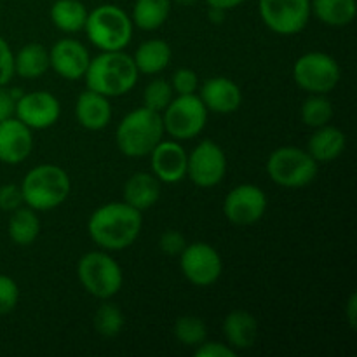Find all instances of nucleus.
Wrapping results in <instances>:
<instances>
[{
	"mask_svg": "<svg viewBox=\"0 0 357 357\" xmlns=\"http://www.w3.org/2000/svg\"><path fill=\"white\" fill-rule=\"evenodd\" d=\"M142 227V211L126 202H108L89 216L87 232L101 250L122 251L135 244Z\"/></svg>",
	"mask_w": 357,
	"mask_h": 357,
	"instance_id": "1",
	"label": "nucleus"
},
{
	"mask_svg": "<svg viewBox=\"0 0 357 357\" xmlns=\"http://www.w3.org/2000/svg\"><path fill=\"white\" fill-rule=\"evenodd\" d=\"M138 75L132 56L124 51H103L96 58H91L84 79L87 89L115 98L128 94L138 82Z\"/></svg>",
	"mask_w": 357,
	"mask_h": 357,
	"instance_id": "2",
	"label": "nucleus"
},
{
	"mask_svg": "<svg viewBox=\"0 0 357 357\" xmlns=\"http://www.w3.org/2000/svg\"><path fill=\"white\" fill-rule=\"evenodd\" d=\"M23 202L35 211H51L68 199L72 181L68 173L56 164H38L21 181Z\"/></svg>",
	"mask_w": 357,
	"mask_h": 357,
	"instance_id": "3",
	"label": "nucleus"
},
{
	"mask_svg": "<svg viewBox=\"0 0 357 357\" xmlns=\"http://www.w3.org/2000/svg\"><path fill=\"white\" fill-rule=\"evenodd\" d=\"M164 136L162 115L142 107L129 112L119 124L115 142L126 157L150 155Z\"/></svg>",
	"mask_w": 357,
	"mask_h": 357,
	"instance_id": "4",
	"label": "nucleus"
},
{
	"mask_svg": "<svg viewBox=\"0 0 357 357\" xmlns=\"http://www.w3.org/2000/svg\"><path fill=\"white\" fill-rule=\"evenodd\" d=\"M131 16L114 3H103L87 14V38L100 51H124L132 37Z\"/></svg>",
	"mask_w": 357,
	"mask_h": 357,
	"instance_id": "5",
	"label": "nucleus"
},
{
	"mask_svg": "<svg viewBox=\"0 0 357 357\" xmlns=\"http://www.w3.org/2000/svg\"><path fill=\"white\" fill-rule=\"evenodd\" d=\"M268 178L284 188H302L317 176V162L307 150L298 146H279L267 159Z\"/></svg>",
	"mask_w": 357,
	"mask_h": 357,
	"instance_id": "6",
	"label": "nucleus"
},
{
	"mask_svg": "<svg viewBox=\"0 0 357 357\" xmlns=\"http://www.w3.org/2000/svg\"><path fill=\"white\" fill-rule=\"evenodd\" d=\"M77 275L89 295L108 300L117 295L124 282L122 268L107 251H89L77 264Z\"/></svg>",
	"mask_w": 357,
	"mask_h": 357,
	"instance_id": "7",
	"label": "nucleus"
},
{
	"mask_svg": "<svg viewBox=\"0 0 357 357\" xmlns=\"http://www.w3.org/2000/svg\"><path fill=\"white\" fill-rule=\"evenodd\" d=\"M164 132L176 142L201 135L208 122V108L197 94H178L162 112Z\"/></svg>",
	"mask_w": 357,
	"mask_h": 357,
	"instance_id": "8",
	"label": "nucleus"
},
{
	"mask_svg": "<svg viewBox=\"0 0 357 357\" xmlns=\"http://www.w3.org/2000/svg\"><path fill=\"white\" fill-rule=\"evenodd\" d=\"M340 65L326 52H305L293 65L296 86L309 94L330 93L340 82Z\"/></svg>",
	"mask_w": 357,
	"mask_h": 357,
	"instance_id": "9",
	"label": "nucleus"
},
{
	"mask_svg": "<svg viewBox=\"0 0 357 357\" xmlns=\"http://www.w3.org/2000/svg\"><path fill=\"white\" fill-rule=\"evenodd\" d=\"M260 17L278 35L300 33L310 20V0H258Z\"/></svg>",
	"mask_w": 357,
	"mask_h": 357,
	"instance_id": "10",
	"label": "nucleus"
},
{
	"mask_svg": "<svg viewBox=\"0 0 357 357\" xmlns=\"http://www.w3.org/2000/svg\"><path fill=\"white\" fill-rule=\"evenodd\" d=\"M180 268L190 284L206 288L215 284L223 271L218 251L208 243H192L180 255Z\"/></svg>",
	"mask_w": 357,
	"mask_h": 357,
	"instance_id": "11",
	"label": "nucleus"
},
{
	"mask_svg": "<svg viewBox=\"0 0 357 357\" xmlns=\"http://www.w3.org/2000/svg\"><path fill=\"white\" fill-rule=\"evenodd\" d=\"M227 174V155L213 139L199 143L188 155L187 176L201 188H213L222 183Z\"/></svg>",
	"mask_w": 357,
	"mask_h": 357,
	"instance_id": "12",
	"label": "nucleus"
},
{
	"mask_svg": "<svg viewBox=\"0 0 357 357\" xmlns=\"http://www.w3.org/2000/svg\"><path fill=\"white\" fill-rule=\"evenodd\" d=\"M267 204V195L260 187L253 183H243L225 195L223 215L234 225H253L264 218Z\"/></svg>",
	"mask_w": 357,
	"mask_h": 357,
	"instance_id": "13",
	"label": "nucleus"
},
{
	"mask_svg": "<svg viewBox=\"0 0 357 357\" xmlns=\"http://www.w3.org/2000/svg\"><path fill=\"white\" fill-rule=\"evenodd\" d=\"M14 115L30 129H47L59 121L61 105L54 94L47 91H31L14 105Z\"/></svg>",
	"mask_w": 357,
	"mask_h": 357,
	"instance_id": "14",
	"label": "nucleus"
},
{
	"mask_svg": "<svg viewBox=\"0 0 357 357\" xmlns=\"http://www.w3.org/2000/svg\"><path fill=\"white\" fill-rule=\"evenodd\" d=\"M152 174L160 183L173 185L187 178L188 153L176 139H160L150 152Z\"/></svg>",
	"mask_w": 357,
	"mask_h": 357,
	"instance_id": "15",
	"label": "nucleus"
},
{
	"mask_svg": "<svg viewBox=\"0 0 357 357\" xmlns=\"http://www.w3.org/2000/svg\"><path fill=\"white\" fill-rule=\"evenodd\" d=\"M91 54L82 42L75 38H61L49 51L51 68L66 80H79L86 75Z\"/></svg>",
	"mask_w": 357,
	"mask_h": 357,
	"instance_id": "16",
	"label": "nucleus"
},
{
	"mask_svg": "<svg viewBox=\"0 0 357 357\" xmlns=\"http://www.w3.org/2000/svg\"><path fill=\"white\" fill-rule=\"evenodd\" d=\"M33 149V135L28 126L9 117L0 122V162L16 166L21 164Z\"/></svg>",
	"mask_w": 357,
	"mask_h": 357,
	"instance_id": "17",
	"label": "nucleus"
},
{
	"mask_svg": "<svg viewBox=\"0 0 357 357\" xmlns=\"http://www.w3.org/2000/svg\"><path fill=\"white\" fill-rule=\"evenodd\" d=\"M199 98L208 112L227 115L239 110L243 103V91L227 77H211L199 86Z\"/></svg>",
	"mask_w": 357,
	"mask_h": 357,
	"instance_id": "18",
	"label": "nucleus"
},
{
	"mask_svg": "<svg viewBox=\"0 0 357 357\" xmlns=\"http://www.w3.org/2000/svg\"><path fill=\"white\" fill-rule=\"evenodd\" d=\"M75 117L79 124L87 131H101L112 121L110 98L86 89L77 98Z\"/></svg>",
	"mask_w": 357,
	"mask_h": 357,
	"instance_id": "19",
	"label": "nucleus"
},
{
	"mask_svg": "<svg viewBox=\"0 0 357 357\" xmlns=\"http://www.w3.org/2000/svg\"><path fill=\"white\" fill-rule=\"evenodd\" d=\"M223 335L234 351H246L257 344L260 326L257 317L248 310H232L223 321Z\"/></svg>",
	"mask_w": 357,
	"mask_h": 357,
	"instance_id": "20",
	"label": "nucleus"
},
{
	"mask_svg": "<svg viewBox=\"0 0 357 357\" xmlns=\"http://www.w3.org/2000/svg\"><path fill=\"white\" fill-rule=\"evenodd\" d=\"M345 145H347V138H345L344 131L337 126L326 124L316 128L307 143V152L317 164H328L333 162L344 153Z\"/></svg>",
	"mask_w": 357,
	"mask_h": 357,
	"instance_id": "21",
	"label": "nucleus"
},
{
	"mask_svg": "<svg viewBox=\"0 0 357 357\" xmlns=\"http://www.w3.org/2000/svg\"><path fill=\"white\" fill-rule=\"evenodd\" d=\"M160 199V181L152 173L139 171L129 176L124 185V202L138 211L153 208Z\"/></svg>",
	"mask_w": 357,
	"mask_h": 357,
	"instance_id": "22",
	"label": "nucleus"
},
{
	"mask_svg": "<svg viewBox=\"0 0 357 357\" xmlns=\"http://www.w3.org/2000/svg\"><path fill=\"white\" fill-rule=\"evenodd\" d=\"M171 58H173L171 45L162 38H150V40L142 42L132 56L138 72L145 75H157L166 70Z\"/></svg>",
	"mask_w": 357,
	"mask_h": 357,
	"instance_id": "23",
	"label": "nucleus"
},
{
	"mask_svg": "<svg viewBox=\"0 0 357 357\" xmlns=\"http://www.w3.org/2000/svg\"><path fill=\"white\" fill-rule=\"evenodd\" d=\"M49 68H51V63H49V49L45 45L37 44V42L23 45L14 54V73L20 75L21 79H38Z\"/></svg>",
	"mask_w": 357,
	"mask_h": 357,
	"instance_id": "24",
	"label": "nucleus"
},
{
	"mask_svg": "<svg viewBox=\"0 0 357 357\" xmlns=\"http://www.w3.org/2000/svg\"><path fill=\"white\" fill-rule=\"evenodd\" d=\"M310 13L326 26L342 28L356 20V0H310Z\"/></svg>",
	"mask_w": 357,
	"mask_h": 357,
	"instance_id": "25",
	"label": "nucleus"
},
{
	"mask_svg": "<svg viewBox=\"0 0 357 357\" xmlns=\"http://www.w3.org/2000/svg\"><path fill=\"white\" fill-rule=\"evenodd\" d=\"M7 234L10 241L17 246H30L37 241L40 234V220L37 211L31 208H17L10 213L9 223H7Z\"/></svg>",
	"mask_w": 357,
	"mask_h": 357,
	"instance_id": "26",
	"label": "nucleus"
},
{
	"mask_svg": "<svg viewBox=\"0 0 357 357\" xmlns=\"http://www.w3.org/2000/svg\"><path fill=\"white\" fill-rule=\"evenodd\" d=\"M87 14L89 10L80 0H56L49 10L52 24L65 33H77L84 30Z\"/></svg>",
	"mask_w": 357,
	"mask_h": 357,
	"instance_id": "27",
	"label": "nucleus"
},
{
	"mask_svg": "<svg viewBox=\"0 0 357 357\" xmlns=\"http://www.w3.org/2000/svg\"><path fill=\"white\" fill-rule=\"evenodd\" d=\"M171 0H136L131 21L139 30H159L171 14Z\"/></svg>",
	"mask_w": 357,
	"mask_h": 357,
	"instance_id": "28",
	"label": "nucleus"
},
{
	"mask_svg": "<svg viewBox=\"0 0 357 357\" xmlns=\"http://www.w3.org/2000/svg\"><path fill=\"white\" fill-rule=\"evenodd\" d=\"M300 119L312 129L330 124L333 119V105L324 94H310L300 108Z\"/></svg>",
	"mask_w": 357,
	"mask_h": 357,
	"instance_id": "29",
	"label": "nucleus"
},
{
	"mask_svg": "<svg viewBox=\"0 0 357 357\" xmlns=\"http://www.w3.org/2000/svg\"><path fill=\"white\" fill-rule=\"evenodd\" d=\"M94 330L103 338H115L124 328V314L115 303L103 302L94 314Z\"/></svg>",
	"mask_w": 357,
	"mask_h": 357,
	"instance_id": "30",
	"label": "nucleus"
},
{
	"mask_svg": "<svg viewBox=\"0 0 357 357\" xmlns=\"http://www.w3.org/2000/svg\"><path fill=\"white\" fill-rule=\"evenodd\" d=\"M173 333L176 340L185 347H197L208 337V328L197 316H181L174 323Z\"/></svg>",
	"mask_w": 357,
	"mask_h": 357,
	"instance_id": "31",
	"label": "nucleus"
},
{
	"mask_svg": "<svg viewBox=\"0 0 357 357\" xmlns=\"http://www.w3.org/2000/svg\"><path fill=\"white\" fill-rule=\"evenodd\" d=\"M174 98V91L171 84L164 79H153L152 82L146 84L143 91V107L149 110L162 114Z\"/></svg>",
	"mask_w": 357,
	"mask_h": 357,
	"instance_id": "32",
	"label": "nucleus"
},
{
	"mask_svg": "<svg viewBox=\"0 0 357 357\" xmlns=\"http://www.w3.org/2000/svg\"><path fill=\"white\" fill-rule=\"evenodd\" d=\"M20 302V288L9 275L0 274V317L7 316L16 309Z\"/></svg>",
	"mask_w": 357,
	"mask_h": 357,
	"instance_id": "33",
	"label": "nucleus"
},
{
	"mask_svg": "<svg viewBox=\"0 0 357 357\" xmlns=\"http://www.w3.org/2000/svg\"><path fill=\"white\" fill-rule=\"evenodd\" d=\"M171 87L174 96L178 94H195L199 91V77L190 68H178L171 77Z\"/></svg>",
	"mask_w": 357,
	"mask_h": 357,
	"instance_id": "34",
	"label": "nucleus"
},
{
	"mask_svg": "<svg viewBox=\"0 0 357 357\" xmlns=\"http://www.w3.org/2000/svg\"><path fill=\"white\" fill-rule=\"evenodd\" d=\"M187 239H185L183 234L180 230L169 229L159 237V248L162 253H166L167 257H180L181 251L187 246Z\"/></svg>",
	"mask_w": 357,
	"mask_h": 357,
	"instance_id": "35",
	"label": "nucleus"
},
{
	"mask_svg": "<svg viewBox=\"0 0 357 357\" xmlns=\"http://www.w3.org/2000/svg\"><path fill=\"white\" fill-rule=\"evenodd\" d=\"M23 204V194H21L20 185H0V209H2V211L13 213L14 209L21 208Z\"/></svg>",
	"mask_w": 357,
	"mask_h": 357,
	"instance_id": "36",
	"label": "nucleus"
},
{
	"mask_svg": "<svg viewBox=\"0 0 357 357\" xmlns=\"http://www.w3.org/2000/svg\"><path fill=\"white\" fill-rule=\"evenodd\" d=\"M14 77V52L6 38L0 37V87H6Z\"/></svg>",
	"mask_w": 357,
	"mask_h": 357,
	"instance_id": "37",
	"label": "nucleus"
},
{
	"mask_svg": "<svg viewBox=\"0 0 357 357\" xmlns=\"http://www.w3.org/2000/svg\"><path fill=\"white\" fill-rule=\"evenodd\" d=\"M237 352L229 344L218 342H202L195 347V357H236Z\"/></svg>",
	"mask_w": 357,
	"mask_h": 357,
	"instance_id": "38",
	"label": "nucleus"
},
{
	"mask_svg": "<svg viewBox=\"0 0 357 357\" xmlns=\"http://www.w3.org/2000/svg\"><path fill=\"white\" fill-rule=\"evenodd\" d=\"M14 105L16 101L13 100L9 91L6 87H0V122L14 115Z\"/></svg>",
	"mask_w": 357,
	"mask_h": 357,
	"instance_id": "39",
	"label": "nucleus"
},
{
	"mask_svg": "<svg viewBox=\"0 0 357 357\" xmlns=\"http://www.w3.org/2000/svg\"><path fill=\"white\" fill-rule=\"evenodd\" d=\"M345 316H347L349 326H351L352 330H356L357 328V295L356 293H352V295L349 296L347 305H345Z\"/></svg>",
	"mask_w": 357,
	"mask_h": 357,
	"instance_id": "40",
	"label": "nucleus"
},
{
	"mask_svg": "<svg viewBox=\"0 0 357 357\" xmlns=\"http://www.w3.org/2000/svg\"><path fill=\"white\" fill-rule=\"evenodd\" d=\"M209 7H216V9H223V10H230L239 7L241 3H244L246 0H206Z\"/></svg>",
	"mask_w": 357,
	"mask_h": 357,
	"instance_id": "41",
	"label": "nucleus"
},
{
	"mask_svg": "<svg viewBox=\"0 0 357 357\" xmlns=\"http://www.w3.org/2000/svg\"><path fill=\"white\" fill-rule=\"evenodd\" d=\"M225 14H227V10L216 9V7H209L208 16H209V21H211V23L222 24L223 21H225Z\"/></svg>",
	"mask_w": 357,
	"mask_h": 357,
	"instance_id": "42",
	"label": "nucleus"
},
{
	"mask_svg": "<svg viewBox=\"0 0 357 357\" xmlns=\"http://www.w3.org/2000/svg\"><path fill=\"white\" fill-rule=\"evenodd\" d=\"M171 2L174 3H180V6H194L197 0H171Z\"/></svg>",
	"mask_w": 357,
	"mask_h": 357,
	"instance_id": "43",
	"label": "nucleus"
}]
</instances>
